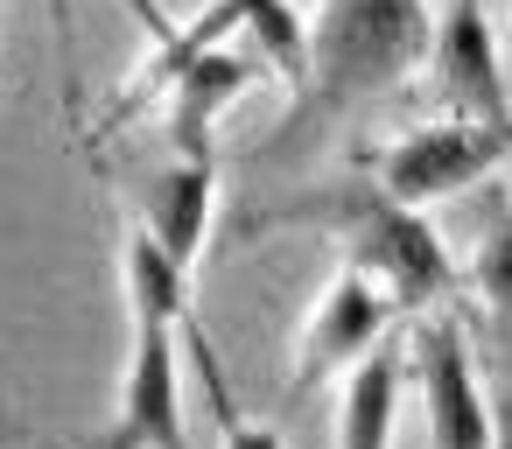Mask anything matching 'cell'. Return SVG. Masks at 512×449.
Segmentation results:
<instances>
[{"mask_svg": "<svg viewBox=\"0 0 512 449\" xmlns=\"http://www.w3.org/2000/svg\"><path fill=\"white\" fill-rule=\"evenodd\" d=\"M505 85H512V43H505Z\"/></svg>", "mask_w": 512, "mask_h": 449, "instance_id": "obj_15", "label": "cell"}, {"mask_svg": "<svg viewBox=\"0 0 512 449\" xmlns=\"http://www.w3.org/2000/svg\"><path fill=\"white\" fill-rule=\"evenodd\" d=\"M183 344H190V358H197V372H204V386H211V414H218V449H281V428H274V421H253V414H239V400H232V386H225V365H218L211 337L197 330V316H190Z\"/></svg>", "mask_w": 512, "mask_h": 449, "instance_id": "obj_13", "label": "cell"}, {"mask_svg": "<svg viewBox=\"0 0 512 449\" xmlns=\"http://www.w3.org/2000/svg\"><path fill=\"white\" fill-rule=\"evenodd\" d=\"M260 71L267 64H253V57H239V50H204V57H190L176 78H169V141H176V155H211V127H218V113L239 99V92H253L260 85Z\"/></svg>", "mask_w": 512, "mask_h": 449, "instance_id": "obj_9", "label": "cell"}, {"mask_svg": "<svg viewBox=\"0 0 512 449\" xmlns=\"http://www.w3.org/2000/svg\"><path fill=\"white\" fill-rule=\"evenodd\" d=\"M232 8H239V29L253 36L260 64L302 99V85H309V29L295 15V0H232Z\"/></svg>", "mask_w": 512, "mask_h": 449, "instance_id": "obj_11", "label": "cell"}, {"mask_svg": "<svg viewBox=\"0 0 512 449\" xmlns=\"http://www.w3.org/2000/svg\"><path fill=\"white\" fill-rule=\"evenodd\" d=\"M127 372L99 449H190L183 435V330H190V274L134 225L127 232Z\"/></svg>", "mask_w": 512, "mask_h": 449, "instance_id": "obj_1", "label": "cell"}, {"mask_svg": "<svg viewBox=\"0 0 512 449\" xmlns=\"http://www.w3.org/2000/svg\"><path fill=\"white\" fill-rule=\"evenodd\" d=\"M400 379H407V344L379 337L351 379H344V407H337V449H393V414H400Z\"/></svg>", "mask_w": 512, "mask_h": 449, "instance_id": "obj_10", "label": "cell"}, {"mask_svg": "<svg viewBox=\"0 0 512 449\" xmlns=\"http://www.w3.org/2000/svg\"><path fill=\"white\" fill-rule=\"evenodd\" d=\"M491 449H512V400L498 407V442H491Z\"/></svg>", "mask_w": 512, "mask_h": 449, "instance_id": "obj_14", "label": "cell"}, {"mask_svg": "<svg viewBox=\"0 0 512 449\" xmlns=\"http://www.w3.org/2000/svg\"><path fill=\"white\" fill-rule=\"evenodd\" d=\"M211 211H218V162H211V155H176V162L148 183V197H141V232H148L183 274H197V253H204V239H211Z\"/></svg>", "mask_w": 512, "mask_h": 449, "instance_id": "obj_8", "label": "cell"}, {"mask_svg": "<svg viewBox=\"0 0 512 449\" xmlns=\"http://www.w3.org/2000/svg\"><path fill=\"white\" fill-rule=\"evenodd\" d=\"M470 295H477V309H484V323H491L498 365H512V211L484 232V246H477V260H470Z\"/></svg>", "mask_w": 512, "mask_h": 449, "instance_id": "obj_12", "label": "cell"}, {"mask_svg": "<svg viewBox=\"0 0 512 449\" xmlns=\"http://www.w3.org/2000/svg\"><path fill=\"white\" fill-rule=\"evenodd\" d=\"M414 379H421V407H428V442L435 449H491L498 442V421L477 393V365H470V337L463 323L442 309L414 330V351H407Z\"/></svg>", "mask_w": 512, "mask_h": 449, "instance_id": "obj_6", "label": "cell"}, {"mask_svg": "<svg viewBox=\"0 0 512 449\" xmlns=\"http://www.w3.org/2000/svg\"><path fill=\"white\" fill-rule=\"evenodd\" d=\"M435 92L456 120H477L512 141V85H505V50L491 43L484 0H449V15L435 22Z\"/></svg>", "mask_w": 512, "mask_h": 449, "instance_id": "obj_7", "label": "cell"}, {"mask_svg": "<svg viewBox=\"0 0 512 449\" xmlns=\"http://www.w3.org/2000/svg\"><path fill=\"white\" fill-rule=\"evenodd\" d=\"M505 162H512V141L491 134V127H477V120H456V113L435 120V127L400 134V141L379 148V155H365L372 183H379L386 197L414 204V211H428V204H442V197L484 183V176L505 169Z\"/></svg>", "mask_w": 512, "mask_h": 449, "instance_id": "obj_4", "label": "cell"}, {"mask_svg": "<svg viewBox=\"0 0 512 449\" xmlns=\"http://www.w3.org/2000/svg\"><path fill=\"white\" fill-rule=\"evenodd\" d=\"M435 50L428 0H323V22L309 29V85L281 141H302L323 120H344L386 92H400Z\"/></svg>", "mask_w": 512, "mask_h": 449, "instance_id": "obj_2", "label": "cell"}, {"mask_svg": "<svg viewBox=\"0 0 512 449\" xmlns=\"http://www.w3.org/2000/svg\"><path fill=\"white\" fill-rule=\"evenodd\" d=\"M407 309L393 302V288H379L358 260H344L337 274H330V288H323V302L309 309V323H302V337H295V393H309L316 379H330V372H351L379 337H393V323H400Z\"/></svg>", "mask_w": 512, "mask_h": 449, "instance_id": "obj_5", "label": "cell"}, {"mask_svg": "<svg viewBox=\"0 0 512 449\" xmlns=\"http://www.w3.org/2000/svg\"><path fill=\"white\" fill-rule=\"evenodd\" d=\"M295 218H316L323 232H337V239H344V260H358L379 288H393V302H400L407 316L456 295V260H449L442 232H435L414 204L386 197L372 176L351 183V190L288 197V204H267V211H260V225H295Z\"/></svg>", "mask_w": 512, "mask_h": 449, "instance_id": "obj_3", "label": "cell"}]
</instances>
